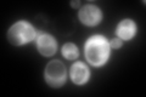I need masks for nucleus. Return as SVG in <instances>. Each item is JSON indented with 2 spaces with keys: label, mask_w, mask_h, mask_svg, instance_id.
Listing matches in <instances>:
<instances>
[{
  "label": "nucleus",
  "mask_w": 146,
  "mask_h": 97,
  "mask_svg": "<svg viewBox=\"0 0 146 97\" xmlns=\"http://www.w3.org/2000/svg\"><path fill=\"white\" fill-rule=\"evenodd\" d=\"M70 77L71 80L74 82L76 85H85L90 79V71L85 63L77 61L72 64L70 69Z\"/></svg>",
  "instance_id": "nucleus-6"
},
{
  "label": "nucleus",
  "mask_w": 146,
  "mask_h": 97,
  "mask_svg": "<svg viewBox=\"0 0 146 97\" xmlns=\"http://www.w3.org/2000/svg\"><path fill=\"white\" fill-rule=\"evenodd\" d=\"M61 52L62 56L68 61H73V59H77L79 57V50L77 48V45L73 43H66L62 46Z\"/></svg>",
  "instance_id": "nucleus-8"
},
{
  "label": "nucleus",
  "mask_w": 146,
  "mask_h": 97,
  "mask_svg": "<svg viewBox=\"0 0 146 97\" xmlns=\"http://www.w3.org/2000/svg\"><path fill=\"white\" fill-rule=\"evenodd\" d=\"M36 29L28 21L21 20L15 22L7 30V40L13 46H22L32 43L36 38Z\"/></svg>",
  "instance_id": "nucleus-2"
},
{
  "label": "nucleus",
  "mask_w": 146,
  "mask_h": 97,
  "mask_svg": "<svg viewBox=\"0 0 146 97\" xmlns=\"http://www.w3.org/2000/svg\"><path fill=\"white\" fill-rule=\"evenodd\" d=\"M111 53L110 41L104 35H91L84 44V56L95 68L102 67L107 63Z\"/></svg>",
  "instance_id": "nucleus-1"
},
{
  "label": "nucleus",
  "mask_w": 146,
  "mask_h": 97,
  "mask_svg": "<svg viewBox=\"0 0 146 97\" xmlns=\"http://www.w3.org/2000/svg\"><path fill=\"white\" fill-rule=\"evenodd\" d=\"M102 17L104 15L100 7L93 5V4H86L83 7H80L78 11V18L80 23L88 27H95L100 24L102 21Z\"/></svg>",
  "instance_id": "nucleus-4"
},
{
  "label": "nucleus",
  "mask_w": 146,
  "mask_h": 97,
  "mask_svg": "<svg viewBox=\"0 0 146 97\" xmlns=\"http://www.w3.org/2000/svg\"><path fill=\"white\" fill-rule=\"evenodd\" d=\"M79 5H80V1H79V0H72V1H71V6H72L73 9H77Z\"/></svg>",
  "instance_id": "nucleus-10"
},
{
  "label": "nucleus",
  "mask_w": 146,
  "mask_h": 97,
  "mask_svg": "<svg viewBox=\"0 0 146 97\" xmlns=\"http://www.w3.org/2000/svg\"><path fill=\"white\" fill-rule=\"evenodd\" d=\"M136 32H138L136 23L133 20H130V18H124V20H122L117 24L116 35L122 41H129L131 39H134V36L136 35Z\"/></svg>",
  "instance_id": "nucleus-7"
},
{
  "label": "nucleus",
  "mask_w": 146,
  "mask_h": 97,
  "mask_svg": "<svg viewBox=\"0 0 146 97\" xmlns=\"http://www.w3.org/2000/svg\"><path fill=\"white\" fill-rule=\"evenodd\" d=\"M123 45V41L118 38H113L111 41H110V46H111V49H115V50H118L121 49Z\"/></svg>",
  "instance_id": "nucleus-9"
},
{
  "label": "nucleus",
  "mask_w": 146,
  "mask_h": 97,
  "mask_svg": "<svg viewBox=\"0 0 146 97\" xmlns=\"http://www.w3.org/2000/svg\"><path fill=\"white\" fill-rule=\"evenodd\" d=\"M35 45L39 53L44 57H51L57 51V41L51 34L45 32H38L35 38Z\"/></svg>",
  "instance_id": "nucleus-5"
},
{
  "label": "nucleus",
  "mask_w": 146,
  "mask_h": 97,
  "mask_svg": "<svg viewBox=\"0 0 146 97\" xmlns=\"http://www.w3.org/2000/svg\"><path fill=\"white\" fill-rule=\"evenodd\" d=\"M44 79L50 87L54 89H60L66 84L67 79V71L66 67L58 59L50 61L44 71Z\"/></svg>",
  "instance_id": "nucleus-3"
}]
</instances>
